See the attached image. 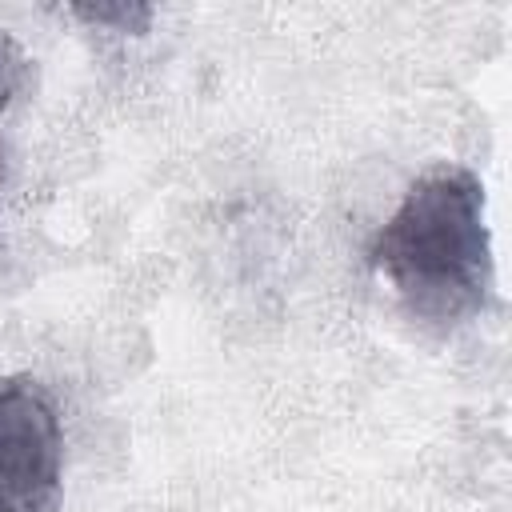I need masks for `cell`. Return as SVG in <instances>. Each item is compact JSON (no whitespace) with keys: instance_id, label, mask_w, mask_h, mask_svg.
Here are the masks:
<instances>
[{"instance_id":"cell-3","label":"cell","mask_w":512,"mask_h":512,"mask_svg":"<svg viewBox=\"0 0 512 512\" xmlns=\"http://www.w3.org/2000/svg\"><path fill=\"white\" fill-rule=\"evenodd\" d=\"M72 16H80L84 24H96V28H112V32H148L152 24V8L148 4H128V0H116V4H72Z\"/></svg>"},{"instance_id":"cell-1","label":"cell","mask_w":512,"mask_h":512,"mask_svg":"<svg viewBox=\"0 0 512 512\" xmlns=\"http://www.w3.org/2000/svg\"><path fill=\"white\" fill-rule=\"evenodd\" d=\"M368 260L412 316L432 324L480 316L496 296L480 176L456 164L424 172L376 232Z\"/></svg>"},{"instance_id":"cell-5","label":"cell","mask_w":512,"mask_h":512,"mask_svg":"<svg viewBox=\"0 0 512 512\" xmlns=\"http://www.w3.org/2000/svg\"><path fill=\"white\" fill-rule=\"evenodd\" d=\"M0 192H4V156H0Z\"/></svg>"},{"instance_id":"cell-4","label":"cell","mask_w":512,"mask_h":512,"mask_svg":"<svg viewBox=\"0 0 512 512\" xmlns=\"http://www.w3.org/2000/svg\"><path fill=\"white\" fill-rule=\"evenodd\" d=\"M24 80H28V56L8 32H0V112L12 104V96L24 88Z\"/></svg>"},{"instance_id":"cell-2","label":"cell","mask_w":512,"mask_h":512,"mask_svg":"<svg viewBox=\"0 0 512 512\" xmlns=\"http://www.w3.org/2000/svg\"><path fill=\"white\" fill-rule=\"evenodd\" d=\"M64 428L52 396L28 376L0 380V512H56Z\"/></svg>"}]
</instances>
